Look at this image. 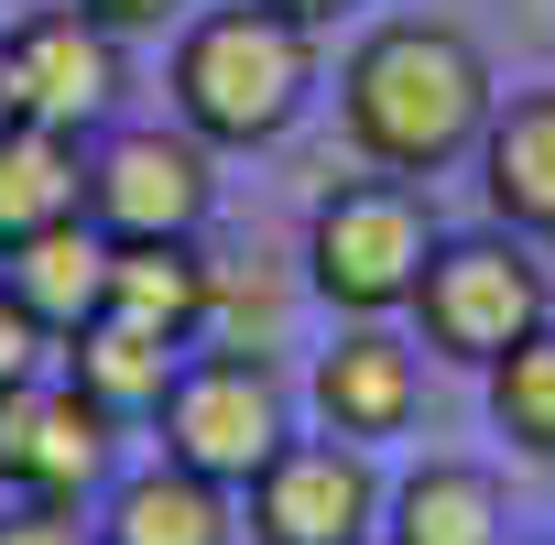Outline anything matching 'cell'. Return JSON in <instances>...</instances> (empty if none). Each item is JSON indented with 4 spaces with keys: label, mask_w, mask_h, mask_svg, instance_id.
Listing matches in <instances>:
<instances>
[{
    "label": "cell",
    "mask_w": 555,
    "mask_h": 545,
    "mask_svg": "<svg viewBox=\"0 0 555 545\" xmlns=\"http://www.w3.org/2000/svg\"><path fill=\"white\" fill-rule=\"evenodd\" d=\"M338 121L382 175H436V164L479 153L490 66H479V45L457 23H382L338 77Z\"/></svg>",
    "instance_id": "1"
},
{
    "label": "cell",
    "mask_w": 555,
    "mask_h": 545,
    "mask_svg": "<svg viewBox=\"0 0 555 545\" xmlns=\"http://www.w3.org/2000/svg\"><path fill=\"white\" fill-rule=\"evenodd\" d=\"M306 88H317V34L272 0H229L175 45V110L196 142H272L306 110Z\"/></svg>",
    "instance_id": "2"
},
{
    "label": "cell",
    "mask_w": 555,
    "mask_h": 545,
    "mask_svg": "<svg viewBox=\"0 0 555 545\" xmlns=\"http://www.w3.org/2000/svg\"><path fill=\"white\" fill-rule=\"evenodd\" d=\"M425 262H436V218L403 175H371V186H338L306 229V272H317V295L338 317H392L414 306L425 284Z\"/></svg>",
    "instance_id": "3"
},
{
    "label": "cell",
    "mask_w": 555,
    "mask_h": 545,
    "mask_svg": "<svg viewBox=\"0 0 555 545\" xmlns=\"http://www.w3.org/2000/svg\"><path fill=\"white\" fill-rule=\"evenodd\" d=\"M414 317H425V350L436 360H501L544 328V262L522 251V229H468V240H436L425 284H414Z\"/></svg>",
    "instance_id": "4"
},
{
    "label": "cell",
    "mask_w": 555,
    "mask_h": 545,
    "mask_svg": "<svg viewBox=\"0 0 555 545\" xmlns=\"http://www.w3.org/2000/svg\"><path fill=\"white\" fill-rule=\"evenodd\" d=\"M272 447H284V382H272L261 350H207V360L175 371V393H164V458L175 469L250 491Z\"/></svg>",
    "instance_id": "5"
},
{
    "label": "cell",
    "mask_w": 555,
    "mask_h": 545,
    "mask_svg": "<svg viewBox=\"0 0 555 545\" xmlns=\"http://www.w3.org/2000/svg\"><path fill=\"white\" fill-rule=\"evenodd\" d=\"M261 545H371L382 534V469L360 436H284L250 480Z\"/></svg>",
    "instance_id": "6"
},
{
    "label": "cell",
    "mask_w": 555,
    "mask_h": 545,
    "mask_svg": "<svg viewBox=\"0 0 555 545\" xmlns=\"http://www.w3.org/2000/svg\"><path fill=\"white\" fill-rule=\"evenodd\" d=\"M0 99L12 121H44V131H77L120 99V34L88 12V0H55V12H23L0 34Z\"/></svg>",
    "instance_id": "7"
},
{
    "label": "cell",
    "mask_w": 555,
    "mask_h": 545,
    "mask_svg": "<svg viewBox=\"0 0 555 545\" xmlns=\"http://www.w3.org/2000/svg\"><path fill=\"white\" fill-rule=\"evenodd\" d=\"M207 142L196 131H109L88 153V218L109 240H196L207 218Z\"/></svg>",
    "instance_id": "8"
},
{
    "label": "cell",
    "mask_w": 555,
    "mask_h": 545,
    "mask_svg": "<svg viewBox=\"0 0 555 545\" xmlns=\"http://www.w3.org/2000/svg\"><path fill=\"white\" fill-rule=\"evenodd\" d=\"M109 426L77 382H12L0 393V480L23 502H88L109 480Z\"/></svg>",
    "instance_id": "9"
},
{
    "label": "cell",
    "mask_w": 555,
    "mask_h": 545,
    "mask_svg": "<svg viewBox=\"0 0 555 545\" xmlns=\"http://www.w3.org/2000/svg\"><path fill=\"white\" fill-rule=\"evenodd\" d=\"M414 393H425V371H414V350L392 339V328H349L327 360H317V415H327V436H403L414 426Z\"/></svg>",
    "instance_id": "10"
},
{
    "label": "cell",
    "mask_w": 555,
    "mask_h": 545,
    "mask_svg": "<svg viewBox=\"0 0 555 545\" xmlns=\"http://www.w3.org/2000/svg\"><path fill=\"white\" fill-rule=\"evenodd\" d=\"M66 218H88V153H77V131L0 121V251H23V240H44Z\"/></svg>",
    "instance_id": "11"
},
{
    "label": "cell",
    "mask_w": 555,
    "mask_h": 545,
    "mask_svg": "<svg viewBox=\"0 0 555 545\" xmlns=\"http://www.w3.org/2000/svg\"><path fill=\"white\" fill-rule=\"evenodd\" d=\"M479 186H490L501 229L555 240V88H522L512 110H490V131H479Z\"/></svg>",
    "instance_id": "12"
},
{
    "label": "cell",
    "mask_w": 555,
    "mask_h": 545,
    "mask_svg": "<svg viewBox=\"0 0 555 545\" xmlns=\"http://www.w3.org/2000/svg\"><path fill=\"white\" fill-rule=\"evenodd\" d=\"M207 306H218V272L196 262V240H109V306H99V317L196 339Z\"/></svg>",
    "instance_id": "13"
},
{
    "label": "cell",
    "mask_w": 555,
    "mask_h": 545,
    "mask_svg": "<svg viewBox=\"0 0 555 545\" xmlns=\"http://www.w3.org/2000/svg\"><path fill=\"white\" fill-rule=\"evenodd\" d=\"M185 339H164V328H131V317H88L77 339H66V382L99 404V415H164V393H175V360Z\"/></svg>",
    "instance_id": "14"
},
{
    "label": "cell",
    "mask_w": 555,
    "mask_h": 545,
    "mask_svg": "<svg viewBox=\"0 0 555 545\" xmlns=\"http://www.w3.org/2000/svg\"><path fill=\"white\" fill-rule=\"evenodd\" d=\"M240 523H229V491L218 480H196V469H131L120 491H109V512H99V545H229Z\"/></svg>",
    "instance_id": "15"
},
{
    "label": "cell",
    "mask_w": 555,
    "mask_h": 545,
    "mask_svg": "<svg viewBox=\"0 0 555 545\" xmlns=\"http://www.w3.org/2000/svg\"><path fill=\"white\" fill-rule=\"evenodd\" d=\"M0 284H12L55 339H77V328L109 306V240H99L88 218H66V229H44V240H23L12 262H0Z\"/></svg>",
    "instance_id": "16"
},
{
    "label": "cell",
    "mask_w": 555,
    "mask_h": 545,
    "mask_svg": "<svg viewBox=\"0 0 555 545\" xmlns=\"http://www.w3.org/2000/svg\"><path fill=\"white\" fill-rule=\"evenodd\" d=\"M382 534L392 545H501V480L468 469V458H425L392 502H382Z\"/></svg>",
    "instance_id": "17"
},
{
    "label": "cell",
    "mask_w": 555,
    "mask_h": 545,
    "mask_svg": "<svg viewBox=\"0 0 555 545\" xmlns=\"http://www.w3.org/2000/svg\"><path fill=\"white\" fill-rule=\"evenodd\" d=\"M490 415H501V436H512V447L555 458V317H544L522 350H501V360H490Z\"/></svg>",
    "instance_id": "18"
},
{
    "label": "cell",
    "mask_w": 555,
    "mask_h": 545,
    "mask_svg": "<svg viewBox=\"0 0 555 545\" xmlns=\"http://www.w3.org/2000/svg\"><path fill=\"white\" fill-rule=\"evenodd\" d=\"M44 339H55V328L0 284V393H12V382H44Z\"/></svg>",
    "instance_id": "19"
},
{
    "label": "cell",
    "mask_w": 555,
    "mask_h": 545,
    "mask_svg": "<svg viewBox=\"0 0 555 545\" xmlns=\"http://www.w3.org/2000/svg\"><path fill=\"white\" fill-rule=\"evenodd\" d=\"M0 545H99V523H77V502H23L0 512Z\"/></svg>",
    "instance_id": "20"
},
{
    "label": "cell",
    "mask_w": 555,
    "mask_h": 545,
    "mask_svg": "<svg viewBox=\"0 0 555 545\" xmlns=\"http://www.w3.org/2000/svg\"><path fill=\"white\" fill-rule=\"evenodd\" d=\"M88 12L109 23V34H153V23H175L185 0H88Z\"/></svg>",
    "instance_id": "21"
},
{
    "label": "cell",
    "mask_w": 555,
    "mask_h": 545,
    "mask_svg": "<svg viewBox=\"0 0 555 545\" xmlns=\"http://www.w3.org/2000/svg\"><path fill=\"white\" fill-rule=\"evenodd\" d=\"M272 12H295V23L317 34V23H338V12H349V0H272Z\"/></svg>",
    "instance_id": "22"
}]
</instances>
